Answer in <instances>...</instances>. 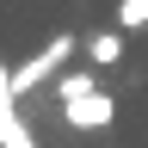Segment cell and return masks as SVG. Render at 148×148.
<instances>
[{"mask_svg": "<svg viewBox=\"0 0 148 148\" xmlns=\"http://www.w3.org/2000/svg\"><path fill=\"white\" fill-rule=\"evenodd\" d=\"M68 56H74V37H68V31H56L49 43L31 56V62H18V68H6V74H0V92H12V99H18V92H31L37 80H49V74L62 68Z\"/></svg>", "mask_w": 148, "mask_h": 148, "instance_id": "cell-1", "label": "cell"}, {"mask_svg": "<svg viewBox=\"0 0 148 148\" xmlns=\"http://www.w3.org/2000/svg\"><path fill=\"white\" fill-rule=\"evenodd\" d=\"M62 117H68L74 130H105L111 117H117V105H111V99H105V92H86V99H74V105L62 111Z\"/></svg>", "mask_w": 148, "mask_h": 148, "instance_id": "cell-2", "label": "cell"}, {"mask_svg": "<svg viewBox=\"0 0 148 148\" xmlns=\"http://www.w3.org/2000/svg\"><path fill=\"white\" fill-rule=\"evenodd\" d=\"M0 148H37V136H31V123L18 117L12 92H0Z\"/></svg>", "mask_w": 148, "mask_h": 148, "instance_id": "cell-3", "label": "cell"}, {"mask_svg": "<svg viewBox=\"0 0 148 148\" xmlns=\"http://www.w3.org/2000/svg\"><path fill=\"white\" fill-rule=\"evenodd\" d=\"M86 56H92V62H117V56H123V31H99L86 43Z\"/></svg>", "mask_w": 148, "mask_h": 148, "instance_id": "cell-4", "label": "cell"}, {"mask_svg": "<svg viewBox=\"0 0 148 148\" xmlns=\"http://www.w3.org/2000/svg\"><path fill=\"white\" fill-rule=\"evenodd\" d=\"M148 25V0H117V31H142Z\"/></svg>", "mask_w": 148, "mask_h": 148, "instance_id": "cell-5", "label": "cell"}, {"mask_svg": "<svg viewBox=\"0 0 148 148\" xmlns=\"http://www.w3.org/2000/svg\"><path fill=\"white\" fill-rule=\"evenodd\" d=\"M56 92H62V105L86 99V92H92V74H80V68H74V74H62V86H56Z\"/></svg>", "mask_w": 148, "mask_h": 148, "instance_id": "cell-6", "label": "cell"}]
</instances>
